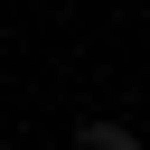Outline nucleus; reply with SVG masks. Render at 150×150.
Instances as JSON below:
<instances>
[{"mask_svg":"<svg viewBox=\"0 0 150 150\" xmlns=\"http://www.w3.org/2000/svg\"><path fill=\"white\" fill-rule=\"evenodd\" d=\"M75 150H141L122 122H75Z\"/></svg>","mask_w":150,"mask_h":150,"instance_id":"nucleus-1","label":"nucleus"}]
</instances>
